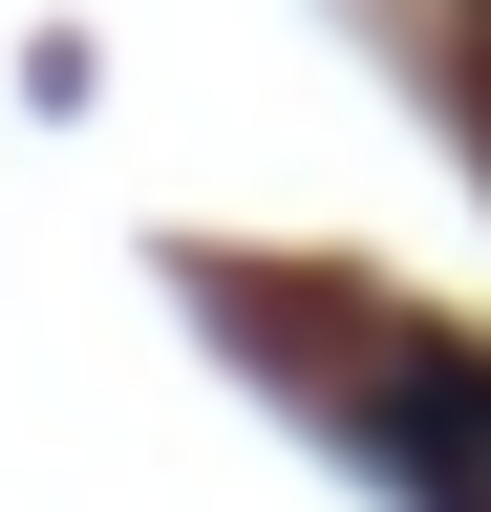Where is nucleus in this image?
Wrapping results in <instances>:
<instances>
[{
	"mask_svg": "<svg viewBox=\"0 0 491 512\" xmlns=\"http://www.w3.org/2000/svg\"><path fill=\"white\" fill-rule=\"evenodd\" d=\"M470 64H491V0H470Z\"/></svg>",
	"mask_w": 491,
	"mask_h": 512,
	"instance_id": "f03ea898",
	"label": "nucleus"
},
{
	"mask_svg": "<svg viewBox=\"0 0 491 512\" xmlns=\"http://www.w3.org/2000/svg\"><path fill=\"white\" fill-rule=\"evenodd\" d=\"M385 470L427 512H491V363H406L385 384Z\"/></svg>",
	"mask_w": 491,
	"mask_h": 512,
	"instance_id": "f257e3e1",
	"label": "nucleus"
}]
</instances>
